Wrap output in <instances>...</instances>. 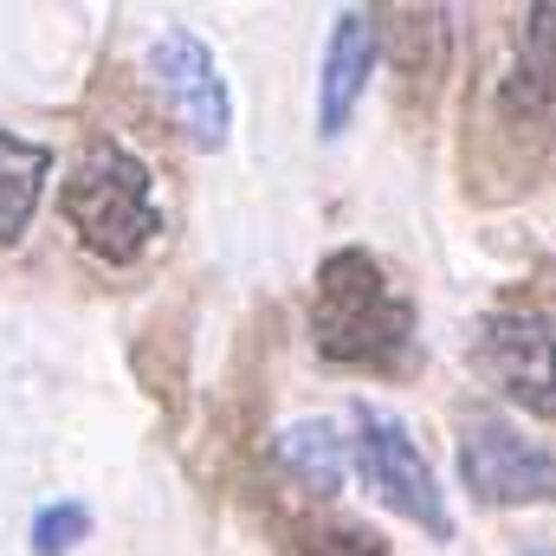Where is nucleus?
<instances>
[{"mask_svg":"<svg viewBox=\"0 0 556 556\" xmlns=\"http://www.w3.org/2000/svg\"><path fill=\"white\" fill-rule=\"evenodd\" d=\"M311 350L350 376H408L420 350L415 298L369 247H330L311 273Z\"/></svg>","mask_w":556,"mask_h":556,"instance_id":"nucleus-1","label":"nucleus"},{"mask_svg":"<svg viewBox=\"0 0 556 556\" xmlns=\"http://www.w3.org/2000/svg\"><path fill=\"white\" fill-rule=\"evenodd\" d=\"M59 214L78 233V247L104 266H137L142 253L162 240V201L155 175L137 149L98 137L59 181Z\"/></svg>","mask_w":556,"mask_h":556,"instance_id":"nucleus-2","label":"nucleus"},{"mask_svg":"<svg viewBox=\"0 0 556 556\" xmlns=\"http://www.w3.org/2000/svg\"><path fill=\"white\" fill-rule=\"evenodd\" d=\"M350 472L363 479V492H369L382 511H395L402 525L427 531L433 544H453V505H446L440 472H433V459L420 453V440L408 433L402 415L369 408V402L350 408Z\"/></svg>","mask_w":556,"mask_h":556,"instance_id":"nucleus-3","label":"nucleus"},{"mask_svg":"<svg viewBox=\"0 0 556 556\" xmlns=\"http://www.w3.org/2000/svg\"><path fill=\"white\" fill-rule=\"evenodd\" d=\"M142 78L155 91V104L168 111V124L194 149H227L233 142V91H227V72L214 59V46L181 26V20H162L149 26L142 39Z\"/></svg>","mask_w":556,"mask_h":556,"instance_id":"nucleus-4","label":"nucleus"},{"mask_svg":"<svg viewBox=\"0 0 556 556\" xmlns=\"http://www.w3.org/2000/svg\"><path fill=\"white\" fill-rule=\"evenodd\" d=\"M466 356L485 389L531 420H556V317L544 304H492L472 317Z\"/></svg>","mask_w":556,"mask_h":556,"instance_id":"nucleus-5","label":"nucleus"},{"mask_svg":"<svg viewBox=\"0 0 556 556\" xmlns=\"http://www.w3.org/2000/svg\"><path fill=\"white\" fill-rule=\"evenodd\" d=\"M459 485L472 492V505L511 511V505H556V453L544 440H531L518 420L472 408L459 420Z\"/></svg>","mask_w":556,"mask_h":556,"instance_id":"nucleus-6","label":"nucleus"},{"mask_svg":"<svg viewBox=\"0 0 556 556\" xmlns=\"http://www.w3.org/2000/svg\"><path fill=\"white\" fill-rule=\"evenodd\" d=\"M382 59H389L382 7H343V13L330 20L324 59H317V137L324 142H337L356 124V111H363V98H369Z\"/></svg>","mask_w":556,"mask_h":556,"instance_id":"nucleus-7","label":"nucleus"},{"mask_svg":"<svg viewBox=\"0 0 556 556\" xmlns=\"http://www.w3.org/2000/svg\"><path fill=\"white\" fill-rule=\"evenodd\" d=\"M498 111L518 124H551L556 117V0H531L511 33V72L498 85Z\"/></svg>","mask_w":556,"mask_h":556,"instance_id":"nucleus-8","label":"nucleus"},{"mask_svg":"<svg viewBox=\"0 0 556 556\" xmlns=\"http://www.w3.org/2000/svg\"><path fill=\"white\" fill-rule=\"evenodd\" d=\"M266 453H273L278 479L298 485L304 498H337L343 479H350V427H337L330 415L285 420L266 440Z\"/></svg>","mask_w":556,"mask_h":556,"instance_id":"nucleus-9","label":"nucleus"},{"mask_svg":"<svg viewBox=\"0 0 556 556\" xmlns=\"http://www.w3.org/2000/svg\"><path fill=\"white\" fill-rule=\"evenodd\" d=\"M46 181H52V149L39 137L0 130V247L26 240V227L46 201Z\"/></svg>","mask_w":556,"mask_h":556,"instance_id":"nucleus-10","label":"nucleus"},{"mask_svg":"<svg viewBox=\"0 0 556 556\" xmlns=\"http://www.w3.org/2000/svg\"><path fill=\"white\" fill-rule=\"evenodd\" d=\"M446 20H453L446 7H402V13H382L395 72H402L408 91L420 85V104L440 91V72H446V46H453V26H446Z\"/></svg>","mask_w":556,"mask_h":556,"instance_id":"nucleus-11","label":"nucleus"},{"mask_svg":"<svg viewBox=\"0 0 556 556\" xmlns=\"http://www.w3.org/2000/svg\"><path fill=\"white\" fill-rule=\"evenodd\" d=\"M85 538H91V505H78V498L39 505V511H33V531H26L33 556H72Z\"/></svg>","mask_w":556,"mask_h":556,"instance_id":"nucleus-12","label":"nucleus"},{"mask_svg":"<svg viewBox=\"0 0 556 556\" xmlns=\"http://www.w3.org/2000/svg\"><path fill=\"white\" fill-rule=\"evenodd\" d=\"M298 556H395L369 525H311L298 538Z\"/></svg>","mask_w":556,"mask_h":556,"instance_id":"nucleus-13","label":"nucleus"},{"mask_svg":"<svg viewBox=\"0 0 556 556\" xmlns=\"http://www.w3.org/2000/svg\"><path fill=\"white\" fill-rule=\"evenodd\" d=\"M531 556H551V551H531Z\"/></svg>","mask_w":556,"mask_h":556,"instance_id":"nucleus-14","label":"nucleus"}]
</instances>
